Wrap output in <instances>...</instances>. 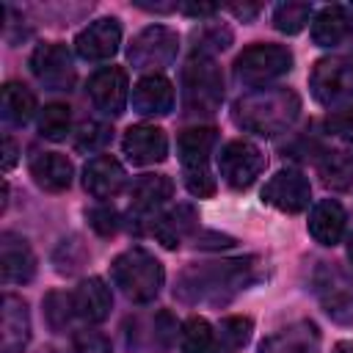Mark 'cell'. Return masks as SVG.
I'll list each match as a JSON object with an SVG mask.
<instances>
[{
    "label": "cell",
    "instance_id": "35",
    "mask_svg": "<svg viewBox=\"0 0 353 353\" xmlns=\"http://www.w3.org/2000/svg\"><path fill=\"white\" fill-rule=\"evenodd\" d=\"M232 41V30L221 25H207L196 33V55H207L210 50H226Z\"/></svg>",
    "mask_w": 353,
    "mask_h": 353
},
{
    "label": "cell",
    "instance_id": "46",
    "mask_svg": "<svg viewBox=\"0 0 353 353\" xmlns=\"http://www.w3.org/2000/svg\"><path fill=\"white\" fill-rule=\"evenodd\" d=\"M350 17H353V6H350Z\"/></svg>",
    "mask_w": 353,
    "mask_h": 353
},
{
    "label": "cell",
    "instance_id": "16",
    "mask_svg": "<svg viewBox=\"0 0 353 353\" xmlns=\"http://www.w3.org/2000/svg\"><path fill=\"white\" fill-rule=\"evenodd\" d=\"M30 342V314L28 303L19 295H3V320H0V350L22 353Z\"/></svg>",
    "mask_w": 353,
    "mask_h": 353
},
{
    "label": "cell",
    "instance_id": "10",
    "mask_svg": "<svg viewBox=\"0 0 353 353\" xmlns=\"http://www.w3.org/2000/svg\"><path fill=\"white\" fill-rule=\"evenodd\" d=\"M30 72L33 77L47 85L50 91H69V85L74 83V63H72V52L66 50V44L61 41H50V44H39L30 55Z\"/></svg>",
    "mask_w": 353,
    "mask_h": 353
},
{
    "label": "cell",
    "instance_id": "19",
    "mask_svg": "<svg viewBox=\"0 0 353 353\" xmlns=\"http://www.w3.org/2000/svg\"><path fill=\"white\" fill-rule=\"evenodd\" d=\"M127 182V174L121 163L110 154H97L83 168V188L94 199H113Z\"/></svg>",
    "mask_w": 353,
    "mask_h": 353
},
{
    "label": "cell",
    "instance_id": "39",
    "mask_svg": "<svg viewBox=\"0 0 353 353\" xmlns=\"http://www.w3.org/2000/svg\"><path fill=\"white\" fill-rule=\"evenodd\" d=\"M325 127H328V132H334L336 138L353 141V105H347V108H342V110H334V113L325 119Z\"/></svg>",
    "mask_w": 353,
    "mask_h": 353
},
{
    "label": "cell",
    "instance_id": "40",
    "mask_svg": "<svg viewBox=\"0 0 353 353\" xmlns=\"http://www.w3.org/2000/svg\"><path fill=\"white\" fill-rule=\"evenodd\" d=\"M74 251H83V245H80L77 240H63V243L58 245V251H55V265H58V270L63 268V262H69L66 273H72V270H77V268H80V262L85 259V254L74 256Z\"/></svg>",
    "mask_w": 353,
    "mask_h": 353
},
{
    "label": "cell",
    "instance_id": "45",
    "mask_svg": "<svg viewBox=\"0 0 353 353\" xmlns=\"http://www.w3.org/2000/svg\"><path fill=\"white\" fill-rule=\"evenodd\" d=\"M347 256H350V262H353V234H350V240H347Z\"/></svg>",
    "mask_w": 353,
    "mask_h": 353
},
{
    "label": "cell",
    "instance_id": "44",
    "mask_svg": "<svg viewBox=\"0 0 353 353\" xmlns=\"http://www.w3.org/2000/svg\"><path fill=\"white\" fill-rule=\"evenodd\" d=\"M331 353H353V342H336Z\"/></svg>",
    "mask_w": 353,
    "mask_h": 353
},
{
    "label": "cell",
    "instance_id": "32",
    "mask_svg": "<svg viewBox=\"0 0 353 353\" xmlns=\"http://www.w3.org/2000/svg\"><path fill=\"white\" fill-rule=\"evenodd\" d=\"M309 19H312V6L309 3H281V6L273 8V28L287 33V36L301 33Z\"/></svg>",
    "mask_w": 353,
    "mask_h": 353
},
{
    "label": "cell",
    "instance_id": "21",
    "mask_svg": "<svg viewBox=\"0 0 353 353\" xmlns=\"http://www.w3.org/2000/svg\"><path fill=\"white\" fill-rule=\"evenodd\" d=\"M345 223H347V215H345L342 204L334 199L317 201L309 212V234L320 245H336L345 234Z\"/></svg>",
    "mask_w": 353,
    "mask_h": 353
},
{
    "label": "cell",
    "instance_id": "2",
    "mask_svg": "<svg viewBox=\"0 0 353 353\" xmlns=\"http://www.w3.org/2000/svg\"><path fill=\"white\" fill-rule=\"evenodd\" d=\"M301 113V97L292 88H254L232 105L237 127L254 135H279Z\"/></svg>",
    "mask_w": 353,
    "mask_h": 353
},
{
    "label": "cell",
    "instance_id": "28",
    "mask_svg": "<svg viewBox=\"0 0 353 353\" xmlns=\"http://www.w3.org/2000/svg\"><path fill=\"white\" fill-rule=\"evenodd\" d=\"M251 331H254L251 317H243V314L223 317L218 323V331H215L218 353H237V350H243L248 345V339H251Z\"/></svg>",
    "mask_w": 353,
    "mask_h": 353
},
{
    "label": "cell",
    "instance_id": "25",
    "mask_svg": "<svg viewBox=\"0 0 353 353\" xmlns=\"http://www.w3.org/2000/svg\"><path fill=\"white\" fill-rule=\"evenodd\" d=\"M353 33V17L342 6H325L312 22V39L320 47H336Z\"/></svg>",
    "mask_w": 353,
    "mask_h": 353
},
{
    "label": "cell",
    "instance_id": "6",
    "mask_svg": "<svg viewBox=\"0 0 353 353\" xmlns=\"http://www.w3.org/2000/svg\"><path fill=\"white\" fill-rule=\"evenodd\" d=\"M314 292L334 323H353V276L345 268L323 262V268L314 273Z\"/></svg>",
    "mask_w": 353,
    "mask_h": 353
},
{
    "label": "cell",
    "instance_id": "5",
    "mask_svg": "<svg viewBox=\"0 0 353 353\" xmlns=\"http://www.w3.org/2000/svg\"><path fill=\"white\" fill-rule=\"evenodd\" d=\"M292 69V52L284 44H251L234 58V80L243 85H265Z\"/></svg>",
    "mask_w": 353,
    "mask_h": 353
},
{
    "label": "cell",
    "instance_id": "37",
    "mask_svg": "<svg viewBox=\"0 0 353 353\" xmlns=\"http://www.w3.org/2000/svg\"><path fill=\"white\" fill-rule=\"evenodd\" d=\"M88 223H91V229H94L97 234L110 237V234H116V229H119V212H116L113 207H108V204L94 207V210H88Z\"/></svg>",
    "mask_w": 353,
    "mask_h": 353
},
{
    "label": "cell",
    "instance_id": "7",
    "mask_svg": "<svg viewBox=\"0 0 353 353\" xmlns=\"http://www.w3.org/2000/svg\"><path fill=\"white\" fill-rule=\"evenodd\" d=\"M218 171L223 182L234 190H245L256 182V176L265 171V154L251 141H229L218 152Z\"/></svg>",
    "mask_w": 353,
    "mask_h": 353
},
{
    "label": "cell",
    "instance_id": "13",
    "mask_svg": "<svg viewBox=\"0 0 353 353\" xmlns=\"http://www.w3.org/2000/svg\"><path fill=\"white\" fill-rule=\"evenodd\" d=\"M121 44V25L116 17H102L83 28L74 39V50L83 61H108L119 52Z\"/></svg>",
    "mask_w": 353,
    "mask_h": 353
},
{
    "label": "cell",
    "instance_id": "41",
    "mask_svg": "<svg viewBox=\"0 0 353 353\" xmlns=\"http://www.w3.org/2000/svg\"><path fill=\"white\" fill-rule=\"evenodd\" d=\"M14 163H17V143L6 135V141H3V171H11Z\"/></svg>",
    "mask_w": 353,
    "mask_h": 353
},
{
    "label": "cell",
    "instance_id": "3",
    "mask_svg": "<svg viewBox=\"0 0 353 353\" xmlns=\"http://www.w3.org/2000/svg\"><path fill=\"white\" fill-rule=\"evenodd\" d=\"M110 279L132 303H149L157 298L165 281V270L154 254L141 245H132L113 259Z\"/></svg>",
    "mask_w": 353,
    "mask_h": 353
},
{
    "label": "cell",
    "instance_id": "31",
    "mask_svg": "<svg viewBox=\"0 0 353 353\" xmlns=\"http://www.w3.org/2000/svg\"><path fill=\"white\" fill-rule=\"evenodd\" d=\"M69 127H72V113L66 105L61 102H52V105H44L41 113H39V135L47 138V141H63L69 135Z\"/></svg>",
    "mask_w": 353,
    "mask_h": 353
},
{
    "label": "cell",
    "instance_id": "15",
    "mask_svg": "<svg viewBox=\"0 0 353 353\" xmlns=\"http://www.w3.org/2000/svg\"><path fill=\"white\" fill-rule=\"evenodd\" d=\"M320 328L312 320H295L259 342V353H317Z\"/></svg>",
    "mask_w": 353,
    "mask_h": 353
},
{
    "label": "cell",
    "instance_id": "11",
    "mask_svg": "<svg viewBox=\"0 0 353 353\" xmlns=\"http://www.w3.org/2000/svg\"><path fill=\"white\" fill-rule=\"evenodd\" d=\"M262 201L270 204V207H276V210H281V212L295 215V212H303L309 207V201H312V185H309V179L301 171L284 168V171L273 174L265 182Z\"/></svg>",
    "mask_w": 353,
    "mask_h": 353
},
{
    "label": "cell",
    "instance_id": "14",
    "mask_svg": "<svg viewBox=\"0 0 353 353\" xmlns=\"http://www.w3.org/2000/svg\"><path fill=\"white\" fill-rule=\"evenodd\" d=\"M121 149L127 154L130 163L135 165H154L163 163L168 154V138L160 127L154 124H135L124 132L121 138Z\"/></svg>",
    "mask_w": 353,
    "mask_h": 353
},
{
    "label": "cell",
    "instance_id": "38",
    "mask_svg": "<svg viewBox=\"0 0 353 353\" xmlns=\"http://www.w3.org/2000/svg\"><path fill=\"white\" fill-rule=\"evenodd\" d=\"M72 347H74V353H110V342L99 331H80V334H74Z\"/></svg>",
    "mask_w": 353,
    "mask_h": 353
},
{
    "label": "cell",
    "instance_id": "42",
    "mask_svg": "<svg viewBox=\"0 0 353 353\" xmlns=\"http://www.w3.org/2000/svg\"><path fill=\"white\" fill-rule=\"evenodd\" d=\"M229 11H232L237 19L248 22V19H254V17L259 14V6H229Z\"/></svg>",
    "mask_w": 353,
    "mask_h": 353
},
{
    "label": "cell",
    "instance_id": "26",
    "mask_svg": "<svg viewBox=\"0 0 353 353\" xmlns=\"http://www.w3.org/2000/svg\"><path fill=\"white\" fill-rule=\"evenodd\" d=\"M199 218H196V210L190 204H176L171 212L160 215L154 223H152V234L165 245V248H179V243L193 234Z\"/></svg>",
    "mask_w": 353,
    "mask_h": 353
},
{
    "label": "cell",
    "instance_id": "24",
    "mask_svg": "<svg viewBox=\"0 0 353 353\" xmlns=\"http://www.w3.org/2000/svg\"><path fill=\"white\" fill-rule=\"evenodd\" d=\"M174 196V182L165 174H143L132 182L130 199H132V212L135 215H149L157 207H163Z\"/></svg>",
    "mask_w": 353,
    "mask_h": 353
},
{
    "label": "cell",
    "instance_id": "20",
    "mask_svg": "<svg viewBox=\"0 0 353 353\" xmlns=\"http://www.w3.org/2000/svg\"><path fill=\"white\" fill-rule=\"evenodd\" d=\"M215 141H218V135L212 127H190V130L179 132L176 152H179V163H182L185 174L210 171V154L215 149Z\"/></svg>",
    "mask_w": 353,
    "mask_h": 353
},
{
    "label": "cell",
    "instance_id": "4",
    "mask_svg": "<svg viewBox=\"0 0 353 353\" xmlns=\"http://www.w3.org/2000/svg\"><path fill=\"white\" fill-rule=\"evenodd\" d=\"M223 99V74L210 55H193L182 69V108L190 116H212Z\"/></svg>",
    "mask_w": 353,
    "mask_h": 353
},
{
    "label": "cell",
    "instance_id": "29",
    "mask_svg": "<svg viewBox=\"0 0 353 353\" xmlns=\"http://www.w3.org/2000/svg\"><path fill=\"white\" fill-rule=\"evenodd\" d=\"M320 179L325 188L345 190L353 185V154L350 152H328L320 160Z\"/></svg>",
    "mask_w": 353,
    "mask_h": 353
},
{
    "label": "cell",
    "instance_id": "34",
    "mask_svg": "<svg viewBox=\"0 0 353 353\" xmlns=\"http://www.w3.org/2000/svg\"><path fill=\"white\" fill-rule=\"evenodd\" d=\"M72 314H77L72 295H66V292H50L44 298V317H47V323H50L52 331H63L69 325Z\"/></svg>",
    "mask_w": 353,
    "mask_h": 353
},
{
    "label": "cell",
    "instance_id": "12",
    "mask_svg": "<svg viewBox=\"0 0 353 353\" xmlns=\"http://www.w3.org/2000/svg\"><path fill=\"white\" fill-rule=\"evenodd\" d=\"M88 97L97 110L105 116H121L130 99V83L127 72L121 66H102L88 80Z\"/></svg>",
    "mask_w": 353,
    "mask_h": 353
},
{
    "label": "cell",
    "instance_id": "1",
    "mask_svg": "<svg viewBox=\"0 0 353 353\" xmlns=\"http://www.w3.org/2000/svg\"><path fill=\"white\" fill-rule=\"evenodd\" d=\"M256 279V256L190 265L179 273L174 295L185 303H229Z\"/></svg>",
    "mask_w": 353,
    "mask_h": 353
},
{
    "label": "cell",
    "instance_id": "43",
    "mask_svg": "<svg viewBox=\"0 0 353 353\" xmlns=\"http://www.w3.org/2000/svg\"><path fill=\"white\" fill-rule=\"evenodd\" d=\"M182 11L185 14H190V17H210V14H215V6H182Z\"/></svg>",
    "mask_w": 353,
    "mask_h": 353
},
{
    "label": "cell",
    "instance_id": "9",
    "mask_svg": "<svg viewBox=\"0 0 353 353\" xmlns=\"http://www.w3.org/2000/svg\"><path fill=\"white\" fill-rule=\"evenodd\" d=\"M309 88L320 105H339L353 99V63L345 58H320L312 66Z\"/></svg>",
    "mask_w": 353,
    "mask_h": 353
},
{
    "label": "cell",
    "instance_id": "33",
    "mask_svg": "<svg viewBox=\"0 0 353 353\" xmlns=\"http://www.w3.org/2000/svg\"><path fill=\"white\" fill-rule=\"evenodd\" d=\"M113 138V130L102 121H83L74 132V149L77 152H85V154H94L99 149H105Z\"/></svg>",
    "mask_w": 353,
    "mask_h": 353
},
{
    "label": "cell",
    "instance_id": "18",
    "mask_svg": "<svg viewBox=\"0 0 353 353\" xmlns=\"http://www.w3.org/2000/svg\"><path fill=\"white\" fill-rule=\"evenodd\" d=\"M0 273L6 284H25L36 273V256L25 237L6 232L0 237Z\"/></svg>",
    "mask_w": 353,
    "mask_h": 353
},
{
    "label": "cell",
    "instance_id": "23",
    "mask_svg": "<svg viewBox=\"0 0 353 353\" xmlns=\"http://www.w3.org/2000/svg\"><path fill=\"white\" fill-rule=\"evenodd\" d=\"M72 174H74V168H72L69 157H63L58 152H41L30 160V176L47 193L66 190L72 185Z\"/></svg>",
    "mask_w": 353,
    "mask_h": 353
},
{
    "label": "cell",
    "instance_id": "30",
    "mask_svg": "<svg viewBox=\"0 0 353 353\" xmlns=\"http://www.w3.org/2000/svg\"><path fill=\"white\" fill-rule=\"evenodd\" d=\"M182 353H218L215 331L204 317H190L182 325Z\"/></svg>",
    "mask_w": 353,
    "mask_h": 353
},
{
    "label": "cell",
    "instance_id": "22",
    "mask_svg": "<svg viewBox=\"0 0 353 353\" xmlns=\"http://www.w3.org/2000/svg\"><path fill=\"white\" fill-rule=\"evenodd\" d=\"M72 301H74L77 317H83L85 323H102L110 314V306H113L108 284L102 279H97V276L83 279L77 284V290L72 292Z\"/></svg>",
    "mask_w": 353,
    "mask_h": 353
},
{
    "label": "cell",
    "instance_id": "17",
    "mask_svg": "<svg viewBox=\"0 0 353 353\" xmlns=\"http://www.w3.org/2000/svg\"><path fill=\"white\" fill-rule=\"evenodd\" d=\"M174 108V85L168 77L152 72L132 85V110L138 116H168Z\"/></svg>",
    "mask_w": 353,
    "mask_h": 353
},
{
    "label": "cell",
    "instance_id": "36",
    "mask_svg": "<svg viewBox=\"0 0 353 353\" xmlns=\"http://www.w3.org/2000/svg\"><path fill=\"white\" fill-rule=\"evenodd\" d=\"M174 339H176V323H174V317L168 312H160L154 317V323H152V345H154V350H160V353L168 350Z\"/></svg>",
    "mask_w": 353,
    "mask_h": 353
},
{
    "label": "cell",
    "instance_id": "8",
    "mask_svg": "<svg viewBox=\"0 0 353 353\" xmlns=\"http://www.w3.org/2000/svg\"><path fill=\"white\" fill-rule=\"evenodd\" d=\"M176 50H179V36L171 28L149 25L132 39V44L127 50V58L135 69H154L157 72V69L174 63Z\"/></svg>",
    "mask_w": 353,
    "mask_h": 353
},
{
    "label": "cell",
    "instance_id": "27",
    "mask_svg": "<svg viewBox=\"0 0 353 353\" xmlns=\"http://www.w3.org/2000/svg\"><path fill=\"white\" fill-rule=\"evenodd\" d=\"M36 113V97L22 83L3 85V119L8 124H25Z\"/></svg>",
    "mask_w": 353,
    "mask_h": 353
}]
</instances>
